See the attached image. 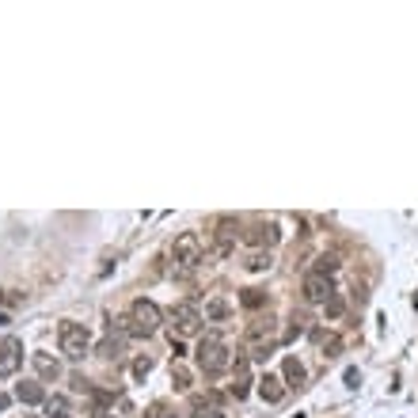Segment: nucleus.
I'll list each match as a JSON object with an SVG mask.
<instances>
[{
	"label": "nucleus",
	"mask_w": 418,
	"mask_h": 418,
	"mask_svg": "<svg viewBox=\"0 0 418 418\" xmlns=\"http://www.w3.org/2000/svg\"><path fill=\"white\" fill-rule=\"evenodd\" d=\"M122 331L129 339H152V334L160 331V308H156L152 301H145V296H137V301L129 304V315L122 320Z\"/></svg>",
	"instance_id": "f257e3e1"
},
{
	"label": "nucleus",
	"mask_w": 418,
	"mask_h": 418,
	"mask_svg": "<svg viewBox=\"0 0 418 418\" xmlns=\"http://www.w3.org/2000/svg\"><path fill=\"white\" fill-rule=\"evenodd\" d=\"M194 358H198V369L206 377H221L232 369V354H228L221 334H206V339L198 342V350H194Z\"/></svg>",
	"instance_id": "f03ea898"
},
{
	"label": "nucleus",
	"mask_w": 418,
	"mask_h": 418,
	"mask_svg": "<svg viewBox=\"0 0 418 418\" xmlns=\"http://www.w3.org/2000/svg\"><path fill=\"white\" fill-rule=\"evenodd\" d=\"M244 342H247V358H251V361L270 358V350L277 346V320H270V315H266V320L247 323Z\"/></svg>",
	"instance_id": "7ed1b4c3"
},
{
	"label": "nucleus",
	"mask_w": 418,
	"mask_h": 418,
	"mask_svg": "<svg viewBox=\"0 0 418 418\" xmlns=\"http://www.w3.org/2000/svg\"><path fill=\"white\" fill-rule=\"evenodd\" d=\"M58 339H61V354L72 358V361H84L91 354V331L77 320H61L58 327Z\"/></svg>",
	"instance_id": "20e7f679"
},
{
	"label": "nucleus",
	"mask_w": 418,
	"mask_h": 418,
	"mask_svg": "<svg viewBox=\"0 0 418 418\" xmlns=\"http://www.w3.org/2000/svg\"><path fill=\"white\" fill-rule=\"evenodd\" d=\"M202 255H206V240H202L198 232H183V236H175L171 259L183 266V270H194V266L202 263Z\"/></svg>",
	"instance_id": "39448f33"
},
{
	"label": "nucleus",
	"mask_w": 418,
	"mask_h": 418,
	"mask_svg": "<svg viewBox=\"0 0 418 418\" xmlns=\"http://www.w3.org/2000/svg\"><path fill=\"white\" fill-rule=\"evenodd\" d=\"M171 331L179 334V339L198 334V331H202V312H198V304H190V301L175 304V308H171Z\"/></svg>",
	"instance_id": "423d86ee"
},
{
	"label": "nucleus",
	"mask_w": 418,
	"mask_h": 418,
	"mask_svg": "<svg viewBox=\"0 0 418 418\" xmlns=\"http://www.w3.org/2000/svg\"><path fill=\"white\" fill-rule=\"evenodd\" d=\"M236 232H240V225L232 217H221L217 225H213V251H217L221 259H228L232 251H236Z\"/></svg>",
	"instance_id": "0eeeda50"
},
{
	"label": "nucleus",
	"mask_w": 418,
	"mask_h": 418,
	"mask_svg": "<svg viewBox=\"0 0 418 418\" xmlns=\"http://www.w3.org/2000/svg\"><path fill=\"white\" fill-rule=\"evenodd\" d=\"M23 365V342L15 339V334H8L4 342H0V377H15Z\"/></svg>",
	"instance_id": "6e6552de"
},
{
	"label": "nucleus",
	"mask_w": 418,
	"mask_h": 418,
	"mask_svg": "<svg viewBox=\"0 0 418 418\" xmlns=\"http://www.w3.org/2000/svg\"><path fill=\"white\" fill-rule=\"evenodd\" d=\"M334 296V285H331V277L327 274H304V301L308 304H327Z\"/></svg>",
	"instance_id": "1a4fd4ad"
},
{
	"label": "nucleus",
	"mask_w": 418,
	"mask_h": 418,
	"mask_svg": "<svg viewBox=\"0 0 418 418\" xmlns=\"http://www.w3.org/2000/svg\"><path fill=\"white\" fill-rule=\"evenodd\" d=\"M228 392L236 396V399H244L251 392V358H236L232 361V384H228Z\"/></svg>",
	"instance_id": "9d476101"
},
{
	"label": "nucleus",
	"mask_w": 418,
	"mask_h": 418,
	"mask_svg": "<svg viewBox=\"0 0 418 418\" xmlns=\"http://www.w3.org/2000/svg\"><path fill=\"white\" fill-rule=\"evenodd\" d=\"M277 240H282V232H277V225H270V221H259V225H251L247 232H244V244H251V247H274Z\"/></svg>",
	"instance_id": "9b49d317"
},
{
	"label": "nucleus",
	"mask_w": 418,
	"mask_h": 418,
	"mask_svg": "<svg viewBox=\"0 0 418 418\" xmlns=\"http://www.w3.org/2000/svg\"><path fill=\"white\" fill-rule=\"evenodd\" d=\"M31 365H34V373H39L42 380H58L61 377V361L53 358V354H46V350H34Z\"/></svg>",
	"instance_id": "f8f14e48"
},
{
	"label": "nucleus",
	"mask_w": 418,
	"mask_h": 418,
	"mask_svg": "<svg viewBox=\"0 0 418 418\" xmlns=\"http://www.w3.org/2000/svg\"><path fill=\"white\" fill-rule=\"evenodd\" d=\"M259 396H263V403H282V399H285V380L274 377V373H266L263 380H259Z\"/></svg>",
	"instance_id": "ddd939ff"
},
{
	"label": "nucleus",
	"mask_w": 418,
	"mask_h": 418,
	"mask_svg": "<svg viewBox=\"0 0 418 418\" xmlns=\"http://www.w3.org/2000/svg\"><path fill=\"white\" fill-rule=\"evenodd\" d=\"M312 342L320 346L323 358H334V354L342 350V339H339L334 331H327V327H315V331H312Z\"/></svg>",
	"instance_id": "4468645a"
},
{
	"label": "nucleus",
	"mask_w": 418,
	"mask_h": 418,
	"mask_svg": "<svg viewBox=\"0 0 418 418\" xmlns=\"http://www.w3.org/2000/svg\"><path fill=\"white\" fill-rule=\"evenodd\" d=\"M15 399L27 407H39V403H46V392H42L39 380H23V384H15Z\"/></svg>",
	"instance_id": "2eb2a0df"
},
{
	"label": "nucleus",
	"mask_w": 418,
	"mask_h": 418,
	"mask_svg": "<svg viewBox=\"0 0 418 418\" xmlns=\"http://www.w3.org/2000/svg\"><path fill=\"white\" fill-rule=\"evenodd\" d=\"M282 380H285V388H304V365L296 358H285L282 361Z\"/></svg>",
	"instance_id": "dca6fc26"
},
{
	"label": "nucleus",
	"mask_w": 418,
	"mask_h": 418,
	"mask_svg": "<svg viewBox=\"0 0 418 418\" xmlns=\"http://www.w3.org/2000/svg\"><path fill=\"white\" fill-rule=\"evenodd\" d=\"M190 418H225V414H221V407L213 403V399L194 396V399H190Z\"/></svg>",
	"instance_id": "f3484780"
},
{
	"label": "nucleus",
	"mask_w": 418,
	"mask_h": 418,
	"mask_svg": "<svg viewBox=\"0 0 418 418\" xmlns=\"http://www.w3.org/2000/svg\"><path fill=\"white\" fill-rule=\"evenodd\" d=\"M244 266L251 274H263V270H270V266H274V255H270V251H255V255H247Z\"/></svg>",
	"instance_id": "a211bd4d"
},
{
	"label": "nucleus",
	"mask_w": 418,
	"mask_h": 418,
	"mask_svg": "<svg viewBox=\"0 0 418 418\" xmlns=\"http://www.w3.org/2000/svg\"><path fill=\"white\" fill-rule=\"evenodd\" d=\"M122 339H126V331L115 334V327H110V334L99 342V354H103V358H118V354H122Z\"/></svg>",
	"instance_id": "6ab92c4d"
},
{
	"label": "nucleus",
	"mask_w": 418,
	"mask_h": 418,
	"mask_svg": "<svg viewBox=\"0 0 418 418\" xmlns=\"http://www.w3.org/2000/svg\"><path fill=\"white\" fill-rule=\"evenodd\" d=\"M171 384L179 388V392H187V388H190V369L183 365V361H171Z\"/></svg>",
	"instance_id": "aec40b11"
},
{
	"label": "nucleus",
	"mask_w": 418,
	"mask_h": 418,
	"mask_svg": "<svg viewBox=\"0 0 418 418\" xmlns=\"http://www.w3.org/2000/svg\"><path fill=\"white\" fill-rule=\"evenodd\" d=\"M206 315H209V320H228L232 308H228V301H225V296H213V301L206 304Z\"/></svg>",
	"instance_id": "412c9836"
},
{
	"label": "nucleus",
	"mask_w": 418,
	"mask_h": 418,
	"mask_svg": "<svg viewBox=\"0 0 418 418\" xmlns=\"http://www.w3.org/2000/svg\"><path fill=\"white\" fill-rule=\"evenodd\" d=\"M240 304H244V308H263L266 293L263 289H244V293H240Z\"/></svg>",
	"instance_id": "4be33fe9"
},
{
	"label": "nucleus",
	"mask_w": 418,
	"mask_h": 418,
	"mask_svg": "<svg viewBox=\"0 0 418 418\" xmlns=\"http://www.w3.org/2000/svg\"><path fill=\"white\" fill-rule=\"evenodd\" d=\"M334 270H339V259H334V255H320V259H315V274H334Z\"/></svg>",
	"instance_id": "5701e85b"
},
{
	"label": "nucleus",
	"mask_w": 418,
	"mask_h": 418,
	"mask_svg": "<svg viewBox=\"0 0 418 418\" xmlns=\"http://www.w3.org/2000/svg\"><path fill=\"white\" fill-rule=\"evenodd\" d=\"M145 418H179V414H175L167 403H148L145 407Z\"/></svg>",
	"instance_id": "b1692460"
},
{
	"label": "nucleus",
	"mask_w": 418,
	"mask_h": 418,
	"mask_svg": "<svg viewBox=\"0 0 418 418\" xmlns=\"http://www.w3.org/2000/svg\"><path fill=\"white\" fill-rule=\"evenodd\" d=\"M323 308H327V315H331V320H339V315H342V312H346V301H342V296H339V293H334V296H331V301H327V304H323Z\"/></svg>",
	"instance_id": "393cba45"
},
{
	"label": "nucleus",
	"mask_w": 418,
	"mask_h": 418,
	"mask_svg": "<svg viewBox=\"0 0 418 418\" xmlns=\"http://www.w3.org/2000/svg\"><path fill=\"white\" fill-rule=\"evenodd\" d=\"M148 373H152V361H148V358H137V361H133V377L145 380Z\"/></svg>",
	"instance_id": "a878e982"
},
{
	"label": "nucleus",
	"mask_w": 418,
	"mask_h": 418,
	"mask_svg": "<svg viewBox=\"0 0 418 418\" xmlns=\"http://www.w3.org/2000/svg\"><path fill=\"white\" fill-rule=\"evenodd\" d=\"M346 384H350V388L361 384V373H358V369H346Z\"/></svg>",
	"instance_id": "bb28decb"
},
{
	"label": "nucleus",
	"mask_w": 418,
	"mask_h": 418,
	"mask_svg": "<svg viewBox=\"0 0 418 418\" xmlns=\"http://www.w3.org/2000/svg\"><path fill=\"white\" fill-rule=\"evenodd\" d=\"M0 411H8V396L4 392H0Z\"/></svg>",
	"instance_id": "cd10ccee"
},
{
	"label": "nucleus",
	"mask_w": 418,
	"mask_h": 418,
	"mask_svg": "<svg viewBox=\"0 0 418 418\" xmlns=\"http://www.w3.org/2000/svg\"><path fill=\"white\" fill-rule=\"evenodd\" d=\"M96 418H115V414H96Z\"/></svg>",
	"instance_id": "c85d7f7f"
},
{
	"label": "nucleus",
	"mask_w": 418,
	"mask_h": 418,
	"mask_svg": "<svg viewBox=\"0 0 418 418\" xmlns=\"http://www.w3.org/2000/svg\"><path fill=\"white\" fill-rule=\"evenodd\" d=\"M50 418H69V414H50Z\"/></svg>",
	"instance_id": "c756f323"
},
{
	"label": "nucleus",
	"mask_w": 418,
	"mask_h": 418,
	"mask_svg": "<svg viewBox=\"0 0 418 418\" xmlns=\"http://www.w3.org/2000/svg\"><path fill=\"white\" fill-rule=\"evenodd\" d=\"M23 418H31V414H23Z\"/></svg>",
	"instance_id": "7c9ffc66"
}]
</instances>
